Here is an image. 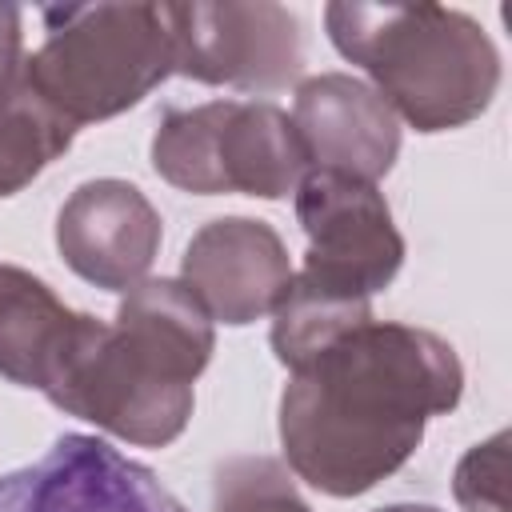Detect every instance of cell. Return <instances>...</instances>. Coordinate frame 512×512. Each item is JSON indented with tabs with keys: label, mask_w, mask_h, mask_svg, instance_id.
<instances>
[{
	"label": "cell",
	"mask_w": 512,
	"mask_h": 512,
	"mask_svg": "<svg viewBox=\"0 0 512 512\" xmlns=\"http://www.w3.org/2000/svg\"><path fill=\"white\" fill-rule=\"evenodd\" d=\"M184 284L212 320L252 324L284 304L292 268L280 236L264 220L224 216L204 224L184 248Z\"/></svg>",
	"instance_id": "cell-10"
},
{
	"label": "cell",
	"mask_w": 512,
	"mask_h": 512,
	"mask_svg": "<svg viewBox=\"0 0 512 512\" xmlns=\"http://www.w3.org/2000/svg\"><path fill=\"white\" fill-rule=\"evenodd\" d=\"M296 216L308 232V256L292 288L368 308L404 260V240L372 180L312 168L296 184Z\"/></svg>",
	"instance_id": "cell-6"
},
{
	"label": "cell",
	"mask_w": 512,
	"mask_h": 512,
	"mask_svg": "<svg viewBox=\"0 0 512 512\" xmlns=\"http://www.w3.org/2000/svg\"><path fill=\"white\" fill-rule=\"evenodd\" d=\"M452 488L464 512H508V432L476 444L460 460Z\"/></svg>",
	"instance_id": "cell-15"
},
{
	"label": "cell",
	"mask_w": 512,
	"mask_h": 512,
	"mask_svg": "<svg viewBox=\"0 0 512 512\" xmlns=\"http://www.w3.org/2000/svg\"><path fill=\"white\" fill-rule=\"evenodd\" d=\"M96 316L72 312L24 268L0 264V376L48 392Z\"/></svg>",
	"instance_id": "cell-12"
},
{
	"label": "cell",
	"mask_w": 512,
	"mask_h": 512,
	"mask_svg": "<svg viewBox=\"0 0 512 512\" xmlns=\"http://www.w3.org/2000/svg\"><path fill=\"white\" fill-rule=\"evenodd\" d=\"M32 20L28 88L72 128L132 108L176 72L172 4H68L36 8Z\"/></svg>",
	"instance_id": "cell-4"
},
{
	"label": "cell",
	"mask_w": 512,
	"mask_h": 512,
	"mask_svg": "<svg viewBox=\"0 0 512 512\" xmlns=\"http://www.w3.org/2000/svg\"><path fill=\"white\" fill-rule=\"evenodd\" d=\"M156 172L184 192L288 196L308 172V148L288 112L264 100L168 108L152 136Z\"/></svg>",
	"instance_id": "cell-5"
},
{
	"label": "cell",
	"mask_w": 512,
	"mask_h": 512,
	"mask_svg": "<svg viewBox=\"0 0 512 512\" xmlns=\"http://www.w3.org/2000/svg\"><path fill=\"white\" fill-rule=\"evenodd\" d=\"M24 20H28L24 8L0 4V88L24 80V56H28V44H24Z\"/></svg>",
	"instance_id": "cell-16"
},
{
	"label": "cell",
	"mask_w": 512,
	"mask_h": 512,
	"mask_svg": "<svg viewBox=\"0 0 512 512\" xmlns=\"http://www.w3.org/2000/svg\"><path fill=\"white\" fill-rule=\"evenodd\" d=\"M464 372L448 340L412 324H360L292 372L280 440L292 472L328 496H360L392 476L424 424L452 412Z\"/></svg>",
	"instance_id": "cell-1"
},
{
	"label": "cell",
	"mask_w": 512,
	"mask_h": 512,
	"mask_svg": "<svg viewBox=\"0 0 512 512\" xmlns=\"http://www.w3.org/2000/svg\"><path fill=\"white\" fill-rule=\"evenodd\" d=\"M292 124L316 168L348 172L360 180L384 176L400 152L396 112L380 100L376 88L344 72L312 76L296 88Z\"/></svg>",
	"instance_id": "cell-11"
},
{
	"label": "cell",
	"mask_w": 512,
	"mask_h": 512,
	"mask_svg": "<svg viewBox=\"0 0 512 512\" xmlns=\"http://www.w3.org/2000/svg\"><path fill=\"white\" fill-rule=\"evenodd\" d=\"M56 244L76 276L120 292L140 284L152 268L160 248V216L136 184L88 180L64 200L56 216Z\"/></svg>",
	"instance_id": "cell-9"
},
{
	"label": "cell",
	"mask_w": 512,
	"mask_h": 512,
	"mask_svg": "<svg viewBox=\"0 0 512 512\" xmlns=\"http://www.w3.org/2000/svg\"><path fill=\"white\" fill-rule=\"evenodd\" d=\"M216 512H308V504L276 460L240 456L216 472Z\"/></svg>",
	"instance_id": "cell-14"
},
{
	"label": "cell",
	"mask_w": 512,
	"mask_h": 512,
	"mask_svg": "<svg viewBox=\"0 0 512 512\" xmlns=\"http://www.w3.org/2000/svg\"><path fill=\"white\" fill-rule=\"evenodd\" d=\"M72 132L76 128L28 88V76L0 88V196H12L40 176L72 144Z\"/></svg>",
	"instance_id": "cell-13"
},
{
	"label": "cell",
	"mask_w": 512,
	"mask_h": 512,
	"mask_svg": "<svg viewBox=\"0 0 512 512\" xmlns=\"http://www.w3.org/2000/svg\"><path fill=\"white\" fill-rule=\"evenodd\" d=\"M336 52L360 64L380 100L420 132L476 120L500 88V52L488 32L440 4H328Z\"/></svg>",
	"instance_id": "cell-3"
},
{
	"label": "cell",
	"mask_w": 512,
	"mask_h": 512,
	"mask_svg": "<svg viewBox=\"0 0 512 512\" xmlns=\"http://www.w3.org/2000/svg\"><path fill=\"white\" fill-rule=\"evenodd\" d=\"M0 512H188L152 468L68 432L36 464L0 476Z\"/></svg>",
	"instance_id": "cell-8"
},
{
	"label": "cell",
	"mask_w": 512,
	"mask_h": 512,
	"mask_svg": "<svg viewBox=\"0 0 512 512\" xmlns=\"http://www.w3.org/2000/svg\"><path fill=\"white\" fill-rule=\"evenodd\" d=\"M212 356V316L184 280H140L116 324L92 320L84 344L44 392L68 416L140 444H172L192 416V380Z\"/></svg>",
	"instance_id": "cell-2"
},
{
	"label": "cell",
	"mask_w": 512,
	"mask_h": 512,
	"mask_svg": "<svg viewBox=\"0 0 512 512\" xmlns=\"http://www.w3.org/2000/svg\"><path fill=\"white\" fill-rule=\"evenodd\" d=\"M176 72L204 84L280 88L304 64L300 20L280 4H172Z\"/></svg>",
	"instance_id": "cell-7"
},
{
	"label": "cell",
	"mask_w": 512,
	"mask_h": 512,
	"mask_svg": "<svg viewBox=\"0 0 512 512\" xmlns=\"http://www.w3.org/2000/svg\"><path fill=\"white\" fill-rule=\"evenodd\" d=\"M376 512H440L432 504H388V508H376Z\"/></svg>",
	"instance_id": "cell-17"
}]
</instances>
